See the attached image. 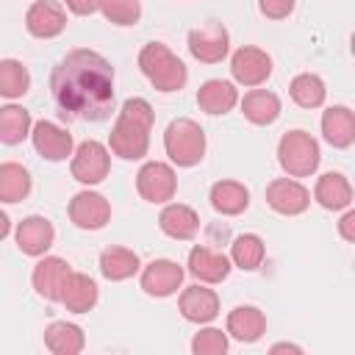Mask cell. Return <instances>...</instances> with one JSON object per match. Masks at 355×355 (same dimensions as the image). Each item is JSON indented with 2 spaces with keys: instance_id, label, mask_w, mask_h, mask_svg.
Returning <instances> with one entry per match:
<instances>
[{
  "instance_id": "obj_1",
  "label": "cell",
  "mask_w": 355,
  "mask_h": 355,
  "mask_svg": "<svg viewBox=\"0 0 355 355\" xmlns=\"http://www.w3.org/2000/svg\"><path fill=\"white\" fill-rule=\"evenodd\" d=\"M50 94L61 116L105 122L114 111V67L97 50L75 47L53 67Z\"/></svg>"
},
{
  "instance_id": "obj_2",
  "label": "cell",
  "mask_w": 355,
  "mask_h": 355,
  "mask_svg": "<svg viewBox=\"0 0 355 355\" xmlns=\"http://www.w3.org/2000/svg\"><path fill=\"white\" fill-rule=\"evenodd\" d=\"M155 125V111L144 97H128L108 133V150L125 161H139L150 150V130Z\"/></svg>"
},
{
  "instance_id": "obj_3",
  "label": "cell",
  "mask_w": 355,
  "mask_h": 355,
  "mask_svg": "<svg viewBox=\"0 0 355 355\" xmlns=\"http://www.w3.org/2000/svg\"><path fill=\"white\" fill-rule=\"evenodd\" d=\"M139 69L141 75L150 80V86L155 92H180L189 80V69L186 64L164 44V42H147L139 50Z\"/></svg>"
},
{
  "instance_id": "obj_4",
  "label": "cell",
  "mask_w": 355,
  "mask_h": 355,
  "mask_svg": "<svg viewBox=\"0 0 355 355\" xmlns=\"http://www.w3.org/2000/svg\"><path fill=\"white\" fill-rule=\"evenodd\" d=\"M205 130L189 116L172 119L164 130V150L175 166H197L205 158Z\"/></svg>"
},
{
  "instance_id": "obj_5",
  "label": "cell",
  "mask_w": 355,
  "mask_h": 355,
  "mask_svg": "<svg viewBox=\"0 0 355 355\" xmlns=\"http://www.w3.org/2000/svg\"><path fill=\"white\" fill-rule=\"evenodd\" d=\"M319 141L308 130H288L277 141V164L288 178H311L319 169Z\"/></svg>"
},
{
  "instance_id": "obj_6",
  "label": "cell",
  "mask_w": 355,
  "mask_h": 355,
  "mask_svg": "<svg viewBox=\"0 0 355 355\" xmlns=\"http://www.w3.org/2000/svg\"><path fill=\"white\" fill-rule=\"evenodd\" d=\"M69 172L83 186L103 183L108 178V172H111V150L97 139L80 141L69 155Z\"/></svg>"
},
{
  "instance_id": "obj_7",
  "label": "cell",
  "mask_w": 355,
  "mask_h": 355,
  "mask_svg": "<svg viewBox=\"0 0 355 355\" xmlns=\"http://www.w3.org/2000/svg\"><path fill=\"white\" fill-rule=\"evenodd\" d=\"M136 191L141 200H147L153 205H164L178 191V175L164 161H147L136 172Z\"/></svg>"
},
{
  "instance_id": "obj_8",
  "label": "cell",
  "mask_w": 355,
  "mask_h": 355,
  "mask_svg": "<svg viewBox=\"0 0 355 355\" xmlns=\"http://www.w3.org/2000/svg\"><path fill=\"white\" fill-rule=\"evenodd\" d=\"M186 44L200 64H219L230 53V33L222 22H208V25L191 28Z\"/></svg>"
},
{
  "instance_id": "obj_9",
  "label": "cell",
  "mask_w": 355,
  "mask_h": 355,
  "mask_svg": "<svg viewBox=\"0 0 355 355\" xmlns=\"http://www.w3.org/2000/svg\"><path fill=\"white\" fill-rule=\"evenodd\" d=\"M230 75L241 86H261L272 75V55L255 44H244L230 55Z\"/></svg>"
},
{
  "instance_id": "obj_10",
  "label": "cell",
  "mask_w": 355,
  "mask_h": 355,
  "mask_svg": "<svg viewBox=\"0 0 355 355\" xmlns=\"http://www.w3.org/2000/svg\"><path fill=\"white\" fill-rule=\"evenodd\" d=\"M67 214H69V222L80 230H103L111 222V202L100 191L83 189L69 200Z\"/></svg>"
},
{
  "instance_id": "obj_11",
  "label": "cell",
  "mask_w": 355,
  "mask_h": 355,
  "mask_svg": "<svg viewBox=\"0 0 355 355\" xmlns=\"http://www.w3.org/2000/svg\"><path fill=\"white\" fill-rule=\"evenodd\" d=\"M31 141H33V150L44 158V161H67L75 150V141H72V133L50 119H39L33 122L31 128Z\"/></svg>"
},
{
  "instance_id": "obj_12",
  "label": "cell",
  "mask_w": 355,
  "mask_h": 355,
  "mask_svg": "<svg viewBox=\"0 0 355 355\" xmlns=\"http://www.w3.org/2000/svg\"><path fill=\"white\" fill-rule=\"evenodd\" d=\"M266 205L283 216H300L311 205V191L297 178H275L266 186Z\"/></svg>"
},
{
  "instance_id": "obj_13",
  "label": "cell",
  "mask_w": 355,
  "mask_h": 355,
  "mask_svg": "<svg viewBox=\"0 0 355 355\" xmlns=\"http://www.w3.org/2000/svg\"><path fill=\"white\" fill-rule=\"evenodd\" d=\"M183 275H186V269L180 263H175L169 258H155L141 269L139 283H141V291L147 297H161L164 300V297L178 294V288L183 286Z\"/></svg>"
},
{
  "instance_id": "obj_14",
  "label": "cell",
  "mask_w": 355,
  "mask_h": 355,
  "mask_svg": "<svg viewBox=\"0 0 355 355\" xmlns=\"http://www.w3.org/2000/svg\"><path fill=\"white\" fill-rule=\"evenodd\" d=\"M178 311L191 324H208V322H214L219 316V297L205 283H194V286H186L180 291Z\"/></svg>"
},
{
  "instance_id": "obj_15",
  "label": "cell",
  "mask_w": 355,
  "mask_h": 355,
  "mask_svg": "<svg viewBox=\"0 0 355 355\" xmlns=\"http://www.w3.org/2000/svg\"><path fill=\"white\" fill-rule=\"evenodd\" d=\"M186 266H189L186 272H189L194 280L205 283V286H216V283L227 280V275H230V269H233V263H230V258H227L225 252L211 250V247H205V244H197V247L189 250V263H186Z\"/></svg>"
},
{
  "instance_id": "obj_16",
  "label": "cell",
  "mask_w": 355,
  "mask_h": 355,
  "mask_svg": "<svg viewBox=\"0 0 355 355\" xmlns=\"http://www.w3.org/2000/svg\"><path fill=\"white\" fill-rule=\"evenodd\" d=\"M67 28V8L53 0H36L25 11V31L33 39H55Z\"/></svg>"
},
{
  "instance_id": "obj_17",
  "label": "cell",
  "mask_w": 355,
  "mask_h": 355,
  "mask_svg": "<svg viewBox=\"0 0 355 355\" xmlns=\"http://www.w3.org/2000/svg\"><path fill=\"white\" fill-rule=\"evenodd\" d=\"M69 272H72V266L64 258L42 255V261L33 266V275H31L36 294L47 302H61V291H64V283H67Z\"/></svg>"
},
{
  "instance_id": "obj_18",
  "label": "cell",
  "mask_w": 355,
  "mask_h": 355,
  "mask_svg": "<svg viewBox=\"0 0 355 355\" xmlns=\"http://www.w3.org/2000/svg\"><path fill=\"white\" fill-rule=\"evenodd\" d=\"M14 239H17V247H19L25 255L42 258V255H47V250H50L53 241H55V227H53V222H50L47 216L33 214V216H25V219L17 225Z\"/></svg>"
},
{
  "instance_id": "obj_19",
  "label": "cell",
  "mask_w": 355,
  "mask_h": 355,
  "mask_svg": "<svg viewBox=\"0 0 355 355\" xmlns=\"http://www.w3.org/2000/svg\"><path fill=\"white\" fill-rule=\"evenodd\" d=\"M158 227L175 241H189L200 230V214L183 202H164V211L158 214Z\"/></svg>"
},
{
  "instance_id": "obj_20",
  "label": "cell",
  "mask_w": 355,
  "mask_h": 355,
  "mask_svg": "<svg viewBox=\"0 0 355 355\" xmlns=\"http://www.w3.org/2000/svg\"><path fill=\"white\" fill-rule=\"evenodd\" d=\"M225 333L241 344H255L258 338H263L266 333V316L261 308L255 305H236L230 313H227V322H225Z\"/></svg>"
},
{
  "instance_id": "obj_21",
  "label": "cell",
  "mask_w": 355,
  "mask_h": 355,
  "mask_svg": "<svg viewBox=\"0 0 355 355\" xmlns=\"http://www.w3.org/2000/svg\"><path fill=\"white\" fill-rule=\"evenodd\" d=\"M197 105H200V111H205L211 116H222L239 105V89L230 80L211 78L197 89Z\"/></svg>"
},
{
  "instance_id": "obj_22",
  "label": "cell",
  "mask_w": 355,
  "mask_h": 355,
  "mask_svg": "<svg viewBox=\"0 0 355 355\" xmlns=\"http://www.w3.org/2000/svg\"><path fill=\"white\" fill-rule=\"evenodd\" d=\"M322 136L330 147L347 150L355 141V114L347 105H330L322 114Z\"/></svg>"
},
{
  "instance_id": "obj_23",
  "label": "cell",
  "mask_w": 355,
  "mask_h": 355,
  "mask_svg": "<svg viewBox=\"0 0 355 355\" xmlns=\"http://www.w3.org/2000/svg\"><path fill=\"white\" fill-rule=\"evenodd\" d=\"M100 300V288L97 283L83 275V272H69L64 291H61V305L72 313H89Z\"/></svg>"
},
{
  "instance_id": "obj_24",
  "label": "cell",
  "mask_w": 355,
  "mask_h": 355,
  "mask_svg": "<svg viewBox=\"0 0 355 355\" xmlns=\"http://www.w3.org/2000/svg\"><path fill=\"white\" fill-rule=\"evenodd\" d=\"M313 200L324 211H347L352 205V186L341 172H324L313 186Z\"/></svg>"
},
{
  "instance_id": "obj_25",
  "label": "cell",
  "mask_w": 355,
  "mask_h": 355,
  "mask_svg": "<svg viewBox=\"0 0 355 355\" xmlns=\"http://www.w3.org/2000/svg\"><path fill=\"white\" fill-rule=\"evenodd\" d=\"M211 208L222 216H239L250 208V189L239 180H216L208 191Z\"/></svg>"
},
{
  "instance_id": "obj_26",
  "label": "cell",
  "mask_w": 355,
  "mask_h": 355,
  "mask_svg": "<svg viewBox=\"0 0 355 355\" xmlns=\"http://www.w3.org/2000/svg\"><path fill=\"white\" fill-rule=\"evenodd\" d=\"M239 105H241L244 119L252 122V125H258V128L272 125L280 116V111H283L280 108V97L275 92H269V89H250L239 100Z\"/></svg>"
},
{
  "instance_id": "obj_27",
  "label": "cell",
  "mask_w": 355,
  "mask_h": 355,
  "mask_svg": "<svg viewBox=\"0 0 355 355\" xmlns=\"http://www.w3.org/2000/svg\"><path fill=\"white\" fill-rule=\"evenodd\" d=\"M141 269V261L133 250L128 247H119V244H111L100 252V275L111 283H119V280H128L133 277L136 272Z\"/></svg>"
},
{
  "instance_id": "obj_28",
  "label": "cell",
  "mask_w": 355,
  "mask_h": 355,
  "mask_svg": "<svg viewBox=\"0 0 355 355\" xmlns=\"http://www.w3.org/2000/svg\"><path fill=\"white\" fill-rule=\"evenodd\" d=\"M44 347L53 355H78L86 347L83 327L75 322H53L44 330Z\"/></svg>"
},
{
  "instance_id": "obj_29",
  "label": "cell",
  "mask_w": 355,
  "mask_h": 355,
  "mask_svg": "<svg viewBox=\"0 0 355 355\" xmlns=\"http://www.w3.org/2000/svg\"><path fill=\"white\" fill-rule=\"evenodd\" d=\"M31 128H33V119L28 108L14 103L0 108V144H8V147L22 144L31 136Z\"/></svg>"
},
{
  "instance_id": "obj_30",
  "label": "cell",
  "mask_w": 355,
  "mask_h": 355,
  "mask_svg": "<svg viewBox=\"0 0 355 355\" xmlns=\"http://www.w3.org/2000/svg\"><path fill=\"white\" fill-rule=\"evenodd\" d=\"M33 189L31 172L17 164V161H6L0 164V202H22Z\"/></svg>"
},
{
  "instance_id": "obj_31",
  "label": "cell",
  "mask_w": 355,
  "mask_h": 355,
  "mask_svg": "<svg viewBox=\"0 0 355 355\" xmlns=\"http://www.w3.org/2000/svg\"><path fill=\"white\" fill-rule=\"evenodd\" d=\"M263 255H266V244L258 233H241L233 239L230 244V263L244 269V272H255L261 263H263Z\"/></svg>"
},
{
  "instance_id": "obj_32",
  "label": "cell",
  "mask_w": 355,
  "mask_h": 355,
  "mask_svg": "<svg viewBox=\"0 0 355 355\" xmlns=\"http://www.w3.org/2000/svg\"><path fill=\"white\" fill-rule=\"evenodd\" d=\"M288 94L300 108H319L327 97V86L316 72H300L291 78Z\"/></svg>"
},
{
  "instance_id": "obj_33",
  "label": "cell",
  "mask_w": 355,
  "mask_h": 355,
  "mask_svg": "<svg viewBox=\"0 0 355 355\" xmlns=\"http://www.w3.org/2000/svg\"><path fill=\"white\" fill-rule=\"evenodd\" d=\"M31 89V72L22 61L17 58H3L0 61V97L17 100Z\"/></svg>"
},
{
  "instance_id": "obj_34",
  "label": "cell",
  "mask_w": 355,
  "mask_h": 355,
  "mask_svg": "<svg viewBox=\"0 0 355 355\" xmlns=\"http://www.w3.org/2000/svg\"><path fill=\"white\" fill-rule=\"evenodd\" d=\"M100 11L111 25H119V28H130L141 19V3L139 0H103Z\"/></svg>"
},
{
  "instance_id": "obj_35",
  "label": "cell",
  "mask_w": 355,
  "mask_h": 355,
  "mask_svg": "<svg viewBox=\"0 0 355 355\" xmlns=\"http://www.w3.org/2000/svg\"><path fill=\"white\" fill-rule=\"evenodd\" d=\"M227 347H230L227 333H222L219 327H202L191 338V352L194 355H225Z\"/></svg>"
},
{
  "instance_id": "obj_36",
  "label": "cell",
  "mask_w": 355,
  "mask_h": 355,
  "mask_svg": "<svg viewBox=\"0 0 355 355\" xmlns=\"http://www.w3.org/2000/svg\"><path fill=\"white\" fill-rule=\"evenodd\" d=\"M297 0H258V11L266 19H286L294 11Z\"/></svg>"
},
{
  "instance_id": "obj_37",
  "label": "cell",
  "mask_w": 355,
  "mask_h": 355,
  "mask_svg": "<svg viewBox=\"0 0 355 355\" xmlns=\"http://www.w3.org/2000/svg\"><path fill=\"white\" fill-rule=\"evenodd\" d=\"M64 3H67V8H69L75 17H89V14L100 11V3H103V0H64Z\"/></svg>"
},
{
  "instance_id": "obj_38",
  "label": "cell",
  "mask_w": 355,
  "mask_h": 355,
  "mask_svg": "<svg viewBox=\"0 0 355 355\" xmlns=\"http://www.w3.org/2000/svg\"><path fill=\"white\" fill-rule=\"evenodd\" d=\"M338 236L344 239V241H355V211H349L347 208V214L341 216V222H338Z\"/></svg>"
},
{
  "instance_id": "obj_39",
  "label": "cell",
  "mask_w": 355,
  "mask_h": 355,
  "mask_svg": "<svg viewBox=\"0 0 355 355\" xmlns=\"http://www.w3.org/2000/svg\"><path fill=\"white\" fill-rule=\"evenodd\" d=\"M269 352H302V347H297V344H288V341H280V344H272L269 347Z\"/></svg>"
},
{
  "instance_id": "obj_40",
  "label": "cell",
  "mask_w": 355,
  "mask_h": 355,
  "mask_svg": "<svg viewBox=\"0 0 355 355\" xmlns=\"http://www.w3.org/2000/svg\"><path fill=\"white\" fill-rule=\"evenodd\" d=\"M8 233H11V219H8L6 211H0V241H3Z\"/></svg>"
}]
</instances>
